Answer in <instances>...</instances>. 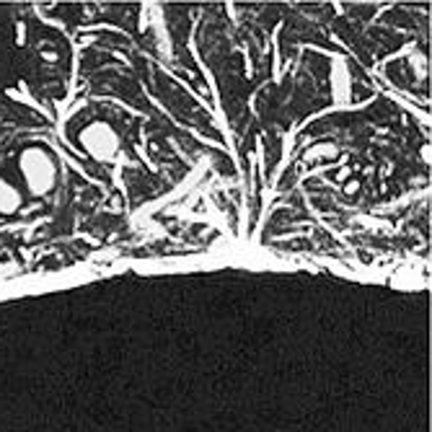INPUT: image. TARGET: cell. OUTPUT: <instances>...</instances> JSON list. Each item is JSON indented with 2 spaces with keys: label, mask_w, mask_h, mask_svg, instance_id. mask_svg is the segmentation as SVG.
<instances>
[{
  "label": "cell",
  "mask_w": 432,
  "mask_h": 432,
  "mask_svg": "<svg viewBox=\"0 0 432 432\" xmlns=\"http://www.w3.org/2000/svg\"><path fill=\"white\" fill-rule=\"evenodd\" d=\"M21 174L26 179V187L34 195H47L55 184V163L42 148H29L21 155Z\"/></svg>",
  "instance_id": "obj_1"
},
{
  "label": "cell",
  "mask_w": 432,
  "mask_h": 432,
  "mask_svg": "<svg viewBox=\"0 0 432 432\" xmlns=\"http://www.w3.org/2000/svg\"><path fill=\"white\" fill-rule=\"evenodd\" d=\"M81 145L94 155L96 161H114L119 153V137L104 122H94L81 132Z\"/></svg>",
  "instance_id": "obj_2"
},
{
  "label": "cell",
  "mask_w": 432,
  "mask_h": 432,
  "mask_svg": "<svg viewBox=\"0 0 432 432\" xmlns=\"http://www.w3.org/2000/svg\"><path fill=\"white\" fill-rule=\"evenodd\" d=\"M18 207H21V195L11 181L0 179V212H16Z\"/></svg>",
  "instance_id": "obj_3"
}]
</instances>
